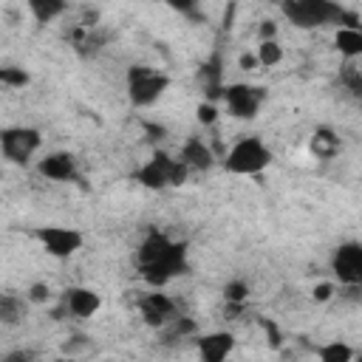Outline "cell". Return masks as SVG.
<instances>
[{"instance_id":"obj_15","label":"cell","mask_w":362,"mask_h":362,"mask_svg":"<svg viewBox=\"0 0 362 362\" xmlns=\"http://www.w3.org/2000/svg\"><path fill=\"white\" fill-rule=\"evenodd\" d=\"M198 85H201L204 99L221 102V93H223L226 82H223V68H221V57L218 54H212V59L198 68Z\"/></svg>"},{"instance_id":"obj_23","label":"cell","mask_w":362,"mask_h":362,"mask_svg":"<svg viewBox=\"0 0 362 362\" xmlns=\"http://www.w3.org/2000/svg\"><path fill=\"white\" fill-rule=\"evenodd\" d=\"M0 85L3 88H11V90H23L31 85V74L20 65H3L0 68Z\"/></svg>"},{"instance_id":"obj_3","label":"cell","mask_w":362,"mask_h":362,"mask_svg":"<svg viewBox=\"0 0 362 362\" xmlns=\"http://www.w3.org/2000/svg\"><path fill=\"white\" fill-rule=\"evenodd\" d=\"M280 14L286 17V23H291L294 28H303V31L328 28V25L337 28L342 23L345 6L337 0H283Z\"/></svg>"},{"instance_id":"obj_17","label":"cell","mask_w":362,"mask_h":362,"mask_svg":"<svg viewBox=\"0 0 362 362\" xmlns=\"http://www.w3.org/2000/svg\"><path fill=\"white\" fill-rule=\"evenodd\" d=\"M23 3L37 25H51L71 8V0H23Z\"/></svg>"},{"instance_id":"obj_10","label":"cell","mask_w":362,"mask_h":362,"mask_svg":"<svg viewBox=\"0 0 362 362\" xmlns=\"http://www.w3.org/2000/svg\"><path fill=\"white\" fill-rule=\"evenodd\" d=\"M136 308H139V314H141V322H144L147 328H153V331H161L170 320L178 317V303H175L170 294H164V288H150V291H144V294L136 300Z\"/></svg>"},{"instance_id":"obj_1","label":"cell","mask_w":362,"mask_h":362,"mask_svg":"<svg viewBox=\"0 0 362 362\" xmlns=\"http://www.w3.org/2000/svg\"><path fill=\"white\" fill-rule=\"evenodd\" d=\"M136 272L139 277L150 286V288H164L170 280H175L178 274H187L189 260H187V243L184 240H173L167 232L150 229L136 255H133Z\"/></svg>"},{"instance_id":"obj_12","label":"cell","mask_w":362,"mask_h":362,"mask_svg":"<svg viewBox=\"0 0 362 362\" xmlns=\"http://www.w3.org/2000/svg\"><path fill=\"white\" fill-rule=\"evenodd\" d=\"M59 300L68 308V314L76 320H90L102 311V294L90 286H68V288H62Z\"/></svg>"},{"instance_id":"obj_33","label":"cell","mask_w":362,"mask_h":362,"mask_svg":"<svg viewBox=\"0 0 362 362\" xmlns=\"http://www.w3.org/2000/svg\"><path fill=\"white\" fill-rule=\"evenodd\" d=\"M263 328H266V337H269V345L272 348H277L283 339H280V331H277V325L274 322H269V320H263Z\"/></svg>"},{"instance_id":"obj_29","label":"cell","mask_w":362,"mask_h":362,"mask_svg":"<svg viewBox=\"0 0 362 362\" xmlns=\"http://www.w3.org/2000/svg\"><path fill=\"white\" fill-rule=\"evenodd\" d=\"M334 294H337V280H320L311 288V300L314 303H331Z\"/></svg>"},{"instance_id":"obj_24","label":"cell","mask_w":362,"mask_h":362,"mask_svg":"<svg viewBox=\"0 0 362 362\" xmlns=\"http://www.w3.org/2000/svg\"><path fill=\"white\" fill-rule=\"evenodd\" d=\"M249 294H252V288H249V283L243 277H232V280L223 283V300H226V305H246Z\"/></svg>"},{"instance_id":"obj_18","label":"cell","mask_w":362,"mask_h":362,"mask_svg":"<svg viewBox=\"0 0 362 362\" xmlns=\"http://www.w3.org/2000/svg\"><path fill=\"white\" fill-rule=\"evenodd\" d=\"M25 305H31V303L25 300V294H23V297H17V294H0V322H3L6 328L23 322Z\"/></svg>"},{"instance_id":"obj_30","label":"cell","mask_w":362,"mask_h":362,"mask_svg":"<svg viewBox=\"0 0 362 362\" xmlns=\"http://www.w3.org/2000/svg\"><path fill=\"white\" fill-rule=\"evenodd\" d=\"M238 68H240V71H246V74L257 71V68H260L257 51H240V54H238Z\"/></svg>"},{"instance_id":"obj_27","label":"cell","mask_w":362,"mask_h":362,"mask_svg":"<svg viewBox=\"0 0 362 362\" xmlns=\"http://www.w3.org/2000/svg\"><path fill=\"white\" fill-rule=\"evenodd\" d=\"M23 294H25V300H28L31 305H48L51 297H54V291H51V286H48L45 280H34V283H28V288H25Z\"/></svg>"},{"instance_id":"obj_11","label":"cell","mask_w":362,"mask_h":362,"mask_svg":"<svg viewBox=\"0 0 362 362\" xmlns=\"http://www.w3.org/2000/svg\"><path fill=\"white\" fill-rule=\"evenodd\" d=\"M37 173L45 181L54 184H68V181H79V164L76 156L68 150H51L42 158H37Z\"/></svg>"},{"instance_id":"obj_13","label":"cell","mask_w":362,"mask_h":362,"mask_svg":"<svg viewBox=\"0 0 362 362\" xmlns=\"http://www.w3.org/2000/svg\"><path fill=\"white\" fill-rule=\"evenodd\" d=\"M238 339L232 331H206L195 337V351L204 362H223L226 356H232Z\"/></svg>"},{"instance_id":"obj_14","label":"cell","mask_w":362,"mask_h":362,"mask_svg":"<svg viewBox=\"0 0 362 362\" xmlns=\"http://www.w3.org/2000/svg\"><path fill=\"white\" fill-rule=\"evenodd\" d=\"M178 158L192 170V173H206V170H212V164H215V150L201 139V136H187L184 141H181V150H178Z\"/></svg>"},{"instance_id":"obj_22","label":"cell","mask_w":362,"mask_h":362,"mask_svg":"<svg viewBox=\"0 0 362 362\" xmlns=\"http://www.w3.org/2000/svg\"><path fill=\"white\" fill-rule=\"evenodd\" d=\"M317 356L322 362H351L356 356V351L348 342H342V339H331V342H325V345L317 348Z\"/></svg>"},{"instance_id":"obj_16","label":"cell","mask_w":362,"mask_h":362,"mask_svg":"<svg viewBox=\"0 0 362 362\" xmlns=\"http://www.w3.org/2000/svg\"><path fill=\"white\" fill-rule=\"evenodd\" d=\"M334 48L345 62L362 59V23L359 25H337L334 31Z\"/></svg>"},{"instance_id":"obj_6","label":"cell","mask_w":362,"mask_h":362,"mask_svg":"<svg viewBox=\"0 0 362 362\" xmlns=\"http://www.w3.org/2000/svg\"><path fill=\"white\" fill-rule=\"evenodd\" d=\"M42 147V130L31 124H8L0 130V153L8 164L25 167Z\"/></svg>"},{"instance_id":"obj_31","label":"cell","mask_w":362,"mask_h":362,"mask_svg":"<svg viewBox=\"0 0 362 362\" xmlns=\"http://www.w3.org/2000/svg\"><path fill=\"white\" fill-rule=\"evenodd\" d=\"M277 34H280V25L274 23V20H260V25H257V40H277Z\"/></svg>"},{"instance_id":"obj_2","label":"cell","mask_w":362,"mask_h":362,"mask_svg":"<svg viewBox=\"0 0 362 362\" xmlns=\"http://www.w3.org/2000/svg\"><path fill=\"white\" fill-rule=\"evenodd\" d=\"M192 170L178 158V156H170L167 150H153V156L136 167L133 173V181L144 189H170V187H184L189 181Z\"/></svg>"},{"instance_id":"obj_28","label":"cell","mask_w":362,"mask_h":362,"mask_svg":"<svg viewBox=\"0 0 362 362\" xmlns=\"http://www.w3.org/2000/svg\"><path fill=\"white\" fill-rule=\"evenodd\" d=\"M161 3H167L173 11H178L187 20H195L201 14V0H161Z\"/></svg>"},{"instance_id":"obj_5","label":"cell","mask_w":362,"mask_h":362,"mask_svg":"<svg viewBox=\"0 0 362 362\" xmlns=\"http://www.w3.org/2000/svg\"><path fill=\"white\" fill-rule=\"evenodd\" d=\"M170 74L153 68V65H130L127 76H124V90H127V102L133 107H153L170 88Z\"/></svg>"},{"instance_id":"obj_21","label":"cell","mask_w":362,"mask_h":362,"mask_svg":"<svg viewBox=\"0 0 362 362\" xmlns=\"http://www.w3.org/2000/svg\"><path fill=\"white\" fill-rule=\"evenodd\" d=\"M257 59H260V68H277L283 59H286V51H283V42L280 40H257Z\"/></svg>"},{"instance_id":"obj_4","label":"cell","mask_w":362,"mask_h":362,"mask_svg":"<svg viewBox=\"0 0 362 362\" xmlns=\"http://www.w3.org/2000/svg\"><path fill=\"white\" fill-rule=\"evenodd\" d=\"M274 161L272 147L260 136H240L223 156L221 164L229 175H260Z\"/></svg>"},{"instance_id":"obj_7","label":"cell","mask_w":362,"mask_h":362,"mask_svg":"<svg viewBox=\"0 0 362 362\" xmlns=\"http://www.w3.org/2000/svg\"><path fill=\"white\" fill-rule=\"evenodd\" d=\"M221 102L226 107V113L238 122H252L257 119L263 102H266V88L263 85H252V82H226Z\"/></svg>"},{"instance_id":"obj_25","label":"cell","mask_w":362,"mask_h":362,"mask_svg":"<svg viewBox=\"0 0 362 362\" xmlns=\"http://www.w3.org/2000/svg\"><path fill=\"white\" fill-rule=\"evenodd\" d=\"M339 85H342V90L348 93V96H354V99H362V68H356V65H342V71H339Z\"/></svg>"},{"instance_id":"obj_20","label":"cell","mask_w":362,"mask_h":362,"mask_svg":"<svg viewBox=\"0 0 362 362\" xmlns=\"http://www.w3.org/2000/svg\"><path fill=\"white\" fill-rule=\"evenodd\" d=\"M158 334L167 337V339H189V337L195 339V337H198V322H195L192 317H181V314H178V317L170 320Z\"/></svg>"},{"instance_id":"obj_19","label":"cell","mask_w":362,"mask_h":362,"mask_svg":"<svg viewBox=\"0 0 362 362\" xmlns=\"http://www.w3.org/2000/svg\"><path fill=\"white\" fill-rule=\"evenodd\" d=\"M339 150V136L331 127H317L311 136V153L320 158H331Z\"/></svg>"},{"instance_id":"obj_32","label":"cell","mask_w":362,"mask_h":362,"mask_svg":"<svg viewBox=\"0 0 362 362\" xmlns=\"http://www.w3.org/2000/svg\"><path fill=\"white\" fill-rule=\"evenodd\" d=\"M79 348H90V339H88L85 334H74V337L62 345V354H76Z\"/></svg>"},{"instance_id":"obj_26","label":"cell","mask_w":362,"mask_h":362,"mask_svg":"<svg viewBox=\"0 0 362 362\" xmlns=\"http://www.w3.org/2000/svg\"><path fill=\"white\" fill-rule=\"evenodd\" d=\"M218 119H221V107H218V102H212V99H201V102L195 105V122H198L201 127H215Z\"/></svg>"},{"instance_id":"obj_34","label":"cell","mask_w":362,"mask_h":362,"mask_svg":"<svg viewBox=\"0 0 362 362\" xmlns=\"http://www.w3.org/2000/svg\"><path fill=\"white\" fill-rule=\"evenodd\" d=\"M272 3H283V0H272Z\"/></svg>"},{"instance_id":"obj_9","label":"cell","mask_w":362,"mask_h":362,"mask_svg":"<svg viewBox=\"0 0 362 362\" xmlns=\"http://www.w3.org/2000/svg\"><path fill=\"white\" fill-rule=\"evenodd\" d=\"M331 274L339 286L345 288H359L362 286V243L359 240H345L331 252Z\"/></svg>"},{"instance_id":"obj_8","label":"cell","mask_w":362,"mask_h":362,"mask_svg":"<svg viewBox=\"0 0 362 362\" xmlns=\"http://www.w3.org/2000/svg\"><path fill=\"white\" fill-rule=\"evenodd\" d=\"M34 240L45 249V255L57 257V260H68L74 257L82 246H85V235L74 226H62V223H45V226H37L34 232Z\"/></svg>"}]
</instances>
